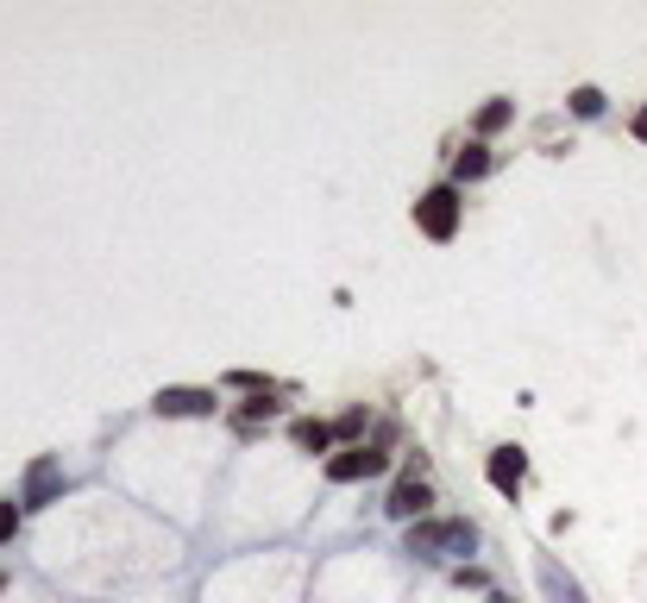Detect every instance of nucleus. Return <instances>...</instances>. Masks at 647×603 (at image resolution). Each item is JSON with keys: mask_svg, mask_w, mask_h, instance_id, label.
I'll return each mask as SVG.
<instances>
[{"mask_svg": "<svg viewBox=\"0 0 647 603\" xmlns=\"http://www.w3.org/2000/svg\"><path fill=\"white\" fill-rule=\"evenodd\" d=\"M403 553H415V560H466V553H478V522H466V515H428V522H415L403 535Z\"/></svg>", "mask_w": 647, "mask_h": 603, "instance_id": "obj_1", "label": "nucleus"}, {"mask_svg": "<svg viewBox=\"0 0 647 603\" xmlns=\"http://www.w3.org/2000/svg\"><path fill=\"white\" fill-rule=\"evenodd\" d=\"M459 220H466V189H459V182H434V189L415 202V227L441 245L459 233Z\"/></svg>", "mask_w": 647, "mask_h": 603, "instance_id": "obj_2", "label": "nucleus"}, {"mask_svg": "<svg viewBox=\"0 0 647 603\" xmlns=\"http://www.w3.org/2000/svg\"><path fill=\"white\" fill-rule=\"evenodd\" d=\"M383 515L390 522H403V528H415V522H428L434 515V484L421 478V472H403V478L390 484V497H383Z\"/></svg>", "mask_w": 647, "mask_h": 603, "instance_id": "obj_3", "label": "nucleus"}, {"mask_svg": "<svg viewBox=\"0 0 647 603\" xmlns=\"http://www.w3.org/2000/svg\"><path fill=\"white\" fill-rule=\"evenodd\" d=\"M390 472V452L383 447H340L333 459H327V484H365V478H383Z\"/></svg>", "mask_w": 647, "mask_h": 603, "instance_id": "obj_4", "label": "nucleus"}, {"mask_svg": "<svg viewBox=\"0 0 647 603\" xmlns=\"http://www.w3.org/2000/svg\"><path fill=\"white\" fill-rule=\"evenodd\" d=\"M151 409H157V415H164V422H189V415H214V409H220V396L214 390H157L151 396Z\"/></svg>", "mask_w": 647, "mask_h": 603, "instance_id": "obj_5", "label": "nucleus"}, {"mask_svg": "<svg viewBox=\"0 0 647 603\" xmlns=\"http://www.w3.org/2000/svg\"><path fill=\"white\" fill-rule=\"evenodd\" d=\"M58 490H63V465H58V459H31L26 490H20V510H45V503H58Z\"/></svg>", "mask_w": 647, "mask_h": 603, "instance_id": "obj_6", "label": "nucleus"}, {"mask_svg": "<svg viewBox=\"0 0 647 603\" xmlns=\"http://www.w3.org/2000/svg\"><path fill=\"white\" fill-rule=\"evenodd\" d=\"M484 478H491V490L516 497V490H522V478H529V459H522V447H497L491 459H484Z\"/></svg>", "mask_w": 647, "mask_h": 603, "instance_id": "obj_7", "label": "nucleus"}, {"mask_svg": "<svg viewBox=\"0 0 647 603\" xmlns=\"http://www.w3.org/2000/svg\"><path fill=\"white\" fill-rule=\"evenodd\" d=\"M290 440H295V452H308V459H333V422H315V415H302V422H290Z\"/></svg>", "mask_w": 647, "mask_h": 603, "instance_id": "obj_8", "label": "nucleus"}, {"mask_svg": "<svg viewBox=\"0 0 647 603\" xmlns=\"http://www.w3.org/2000/svg\"><path fill=\"white\" fill-rule=\"evenodd\" d=\"M491 164H497L491 145H484V139H471V145L453 157V182H459V189H466V182H484V177H491Z\"/></svg>", "mask_w": 647, "mask_h": 603, "instance_id": "obj_9", "label": "nucleus"}, {"mask_svg": "<svg viewBox=\"0 0 647 603\" xmlns=\"http://www.w3.org/2000/svg\"><path fill=\"white\" fill-rule=\"evenodd\" d=\"M541 591H547V603H585L579 578L559 573V560H541Z\"/></svg>", "mask_w": 647, "mask_h": 603, "instance_id": "obj_10", "label": "nucleus"}, {"mask_svg": "<svg viewBox=\"0 0 647 603\" xmlns=\"http://www.w3.org/2000/svg\"><path fill=\"white\" fill-rule=\"evenodd\" d=\"M516 120V101H484V107H478V120H471V132H478V139H491V132H503V126Z\"/></svg>", "mask_w": 647, "mask_h": 603, "instance_id": "obj_11", "label": "nucleus"}, {"mask_svg": "<svg viewBox=\"0 0 647 603\" xmlns=\"http://www.w3.org/2000/svg\"><path fill=\"white\" fill-rule=\"evenodd\" d=\"M365 427H371V409H346V415L333 422V440H346V447H365Z\"/></svg>", "mask_w": 647, "mask_h": 603, "instance_id": "obj_12", "label": "nucleus"}, {"mask_svg": "<svg viewBox=\"0 0 647 603\" xmlns=\"http://www.w3.org/2000/svg\"><path fill=\"white\" fill-rule=\"evenodd\" d=\"M566 107H572V114H579V120H597V114H604V89H572V101H566Z\"/></svg>", "mask_w": 647, "mask_h": 603, "instance_id": "obj_13", "label": "nucleus"}, {"mask_svg": "<svg viewBox=\"0 0 647 603\" xmlns=\"http://www.w3.org/2000/svg\"><path fill=\"white\" fill-rule=\"evenodd\" d=\"M20 522H26V510H20L13 497H0V541H13V535H20Z\"/></svg>", "mask_w": 647, "mask_h": 603, "instance_id": "obj_14", "label": "nucleus"}, {"mask_svg": "<svg viewBox=\"0 0 647 603\" xmlns=\"http://www.w3.org/2000/svg\"><path fill=\"white\" fill-rule=\"evenodd\" d=\"M629 132H635V139H642V145H647V107H642V114H635V120H629Z\"/></svg>", "mask_w": 647, "mask_h": 603, "instance_id": "obj_15", "label": "nucleus"}]
</instances>
